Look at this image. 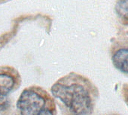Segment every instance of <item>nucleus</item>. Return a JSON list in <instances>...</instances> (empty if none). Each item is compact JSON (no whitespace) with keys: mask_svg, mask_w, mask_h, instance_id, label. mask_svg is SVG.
Listing matches in <instances>:
<instances>
[{"mask_svg":"<svg viewBox=\"0 0 128 115\" xmlns=\"http://www.w3.org/2000/svg\"><path fill=\"white\" fill-rule=\"evenodd\" d=\"M20 75L11 67H0V111L7 108L8 96L18 85Z\"/></svg>","mask_w":128,"mask_h":115,"instance_id":"nucleus-3","label":"nucleus"},{"mask_svg":"<svg viewBox=\"0 0 128 115\" xmlns=\"http://www.w3.org/2000/svg\"><path fill=\"white\" fill-rule=\"evenodd\" d=\"M112 63L114 67L123 73L128 74V49L118 50L112 56Z\"/></svg>","mask_w":128,"mask_h":115,"instance_id":"nucleus-4","label":"nucleus"},{"mask_svg":"<svg viewBox=\"0 0 128 115\" xmlns=\"http://www.w3.org/2000/svg\"><path fill=\"white\" fill-rule=\"evenodd\" d=\"M114 8L118 16L128 21V0H117Z\"/></svg>","mask_w":128,"mask_h":115,"instance_id":"nucleus-5","label":"nucleus"},{"mask_svg":"<svg viewBox=\"0 0 128 115\" xmlns=\"http://www.w3.org/2000/svg\"><path fill=\"white\" fill-rule=\"evenodd\" d=\"M10 1V0H0V4H2V3H5V2H7Z\"/></svg>","mask_w":128,"mask_h":115,"instance_id":"nucleus-7","label":"nucleus"},{"mask_svg":"<svg viewBox=\"0 0 128 115\" xmlns=\"http://www.w3.org/2000/svg\"><path fill=\"white\" fill-rule=\"evenodd\" d=\"M51 93L72 115H87L92 111L93 100L90 90L76 74L71 73L58 80L52 86Z\"/></svg>","mask_w":128,"mask_h":115,"instance_id":"nucleus-1","label":"nucleus"},{"mask_svg":"<svg viewBox=\"0 0 128 115\" xmlns=\"http://www.w3.org/2000/svg\"><path fill=\"white\" fill-rule=\"evenodd\" d=\"M17 107L20 115H55L56 108L53 99L42 89H25L19 97Z\"/></svg>","mask_w":128,"mask_h":115,"instance_id":"nucleus-2","label":"nucleus"},{"mask_svg":"<svg viewBox=\"0 0 128 115\" xmlns=\"http://www.w3.org/2000/svg\"><path fill=\"white\" fill-rule=\"evenodd\" d=\"M125 99H126V103L128 104V89L126 90V95H125Z\"/></svg>","mask_w":128,"mask_h":115,"instance_id":"nucleus-6","label":"nucleus"}]
</instances>
